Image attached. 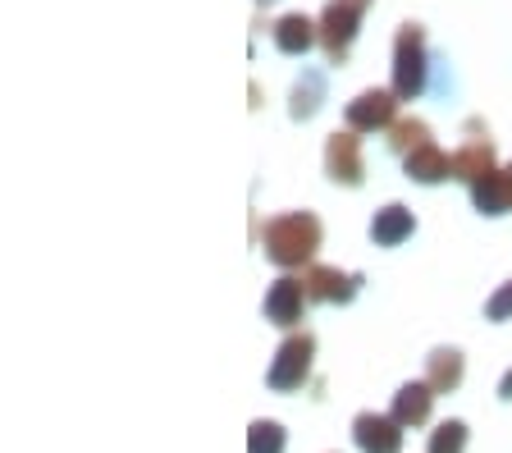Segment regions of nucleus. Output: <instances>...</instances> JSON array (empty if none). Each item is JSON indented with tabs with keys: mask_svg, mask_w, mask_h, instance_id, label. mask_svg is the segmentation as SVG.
Wrapping results in <instances>:
<instances>
[{
	"mask_svg": "<svg viewBox=\"0 0 512 453\" xmlns=\"http://www.w3.org/2000/svg\"><path fill=\"white\" fill-rule=\"evenodd\" d=\"M261 243H266V257L275 266H302L320 248V220L311 211H284V216L266 220Z\"/></svg>",
	"mask_w": 512,
	"mask_h": 453,
	"instance_id": "obj_1",
	"label": "nucleus"
},
{
	"mask_svg": "<svg viewBox=\"0 0 512 453\" xmlns=\"http://www.w3.org/2000/svg\"><path fill=\"white\" fill-rule=\"evenodd\" d=\"M426 87V28L421 23H403L394 42V97L412 101Z\"/></svg>",
	"mask_w": 512,
	"mask_h": 453,
	"instance_id": "obj_2",
	"label": "nucleus"
},
{
	"mask_svg": "<svg viewBox=\"0 0 512 453\" xmlns=\"http://www.w3.org/2000/svg\"><path fill=\"white\" fill-rule=\"evenodd\" d=\"M366 5H371V0H330V5H325V14H320V42H325V51H330L334 65L348 55V46H352V37H357V23H362Z\"/></svg>",
	"mask_w": 512,
	"mask_h": 453,
	"instance_id": "obj_3",
	"label": "nucleus"
},
{
	"mask_svg": "<svg viewBox=\"0 0 512 453\" xmlns=\"http://www.w3.org/2000/svg\"><path fill=\"white\" fill-rule=\"evenodd\" d=\"M311 353H316V339L311 335L284 339L279 353H275V362H270V389H279V394H284V389H298L311 371Z\"/></svg>",
	"mask_w": 512,
	"mask_h": 453,
	"instance_id": "obj_4",
	"label": "nucleus"
},
{
	"mask_svg": "<svg viewBox=\"0 0 512 453\" xmlns=\"http://www.w3.org/2000/svg\"><path fill=\"white\" fill-rule=\"evenodd\" d=\"M398 97L389 92V87H371V92H362L357 101H348V129L352 133H375V129H394L398 119Z\"/></svg>",
	"mask_w": 512,
	"mask_h": 453,
	"instance_id": "obj_5",
	"label": "nucleus"
},
{
	"mask_svg": "<svg viewBox=\"0 0 512 453\" xmlns=\"http://www.w3.org/2000/svg\"><path fill=\"white\" fill-rule=\"evenodd\" d=\"M325 170H330L334 184H348V188L362 184V142H357L352 129L330 133V142H325Z\"/></svg>",
	"mask_w": 512,
	"mask_h": 453,
	"instance_id": "obj_6",
	"label": "nucleus"
},
{
	"mask_svg": "<svg viewBox=\"0 0 512 453\" xmlns=\"http://www.w3.org/2000/svg\"><path fill=\"white\" fill-rule=\"evenodd\" d=\"M307 284V298L316 302H352L357 289H362V275H348V270H334V266H311L302 275Z\"/></svg>",
	"mask_w": 512,
	"mask_h": 453,
	"instance_id": "obj_7",
	"label": "nucleus"
},
{
	"mask_svg": "<svg viewBox=\"0 0 512 453\" xmlns=\"http://www.w3.org/2000/svg\"><path fill=\"white\" fill-rule=\"evenodd\" d=\"M352 435H357L362 453H398V444H403V426L394 417H380V412H362L352 421Z\"/></svg>",
	"mask_w": 512,
	"mask_h": 453,
	"instance_id": "obj_8",
	"label": "nucleus"
},
{
	"mask_svg": "<svg viewBox=\"0 0 512 453\" xmlns=\"http://www.w3.org/2000/svg\"><path fill=\"white\" fill-rule=\"evenodd\" d=\"M302 307H307V284L293 280V275H284V280L270 284L266 293V316L275 325H298L302 321Z\"/></svg>",
	"mask_w": 512,
	"mask_h": 453,
	"instance_id": "obj_9",
	"label": "nucleus"
},
{
	"mask_svg": "<svg viewBox=\"0 0 512 453\" xmlns=\"http://www.w3.org/2000/svg\"><path fill=\"white\" fill-rule=\"evenodd\" d=\"M490 174H499V170H494V147H490V138H471L467 147L453 151V179H467V184L476 188L480 179H490Z\"/></svg>",
	"mask_w": 512,
	"mask_h": 453,
	"instance_id": "obj_10",
	"label": "nucleus"
},
{
	"mask_svg": "<svg viewBox=\"0 0 512 453\" xmlns=\"http://www.w3.org/2000/svg\"><path fill=\"white\" fill-rule=\"evenodd\" d=\"M407 179H416V184H439V179H453V156H448V151H439L435 142H426V147H416L412 156H407Z\"/></svg>",
	"mask_w": 512,
	"mask_h": 453,
	"instance_id": "obj_11",
	"label": "nucleus"
},
{
	"mask_svg": "<svg viewBox=\"0 0 512 453\" xmlns=\"http://www.w3.org/2000/svg\"><path fill=\"white\" fill-rule=\"evenodd\" d=\"M412 229H416V216L398 202L384 206V211H375V220H371V238L380 243V248H398L403 238H412Z\"/></svg>",
	"mask_w": 512,
	"mask_h": 453,
	"instance_id": "obj_12",
	"label": "nucleus"
},
{
	"mask_svg": "<svg viewBox=\"0 0 512 453\" xmlns=\"http://www.w3.org/2000/svg\"><path fill=\"white\" fill-rule=\"evenodd\" d=\"M320 37V23H311L307 14H284V19L275 23V46L284 55H302L311 51V42Z\"/></svg>",
	"mask_w": 512,
	"mask_h": 453,
	"instance_id": "obj_13",
	"label": "nucleus"
},
{
	"mask_svg": "<svg viewBox=\"0 0 512 453\" xmlns=\"http://www.w3.org/2000/svg\"><path fill=\"white\" fill-rule=\"evenodd\" d=\"M430 403H435V389L426 380H416V385H403L394 399V421L398 426H421L430 417Z\"/></svg>",
	"mask_w": 512,
	"mask_h": 453,
	"instance_id": "obj_14",
	"label": "nucleus"
},
{
	"mask_svg": "<svg viewBox=\"0 0 512 453\" xmlns=\"http://www.w3.org/2000/svg\"><path fill=\"white\" fill-rule=\"evenodd\" d=\"M426 385L439 389V394H448V389L462 385V353H458V348H435V353H430Z\"/></svg>",
	"mask_w": 512,
	"mask_h": 453,
	"instance_id": "obj_15",
	"label": "nucleus"
},
{
	"mask_svg": "<svg viewBox=\"0 0 512 453\" xmlns=\"http://www.w3.org/2000/svg\"><path fill=\"white\" fill-rule=\"evenodd\" d=\"M471 197H476V206L485 216H503L512 206V188H508V179H503V170L490 174V179H480V184L471 188Z\"/></svg>",
	"mask_w": 512,
	"mask_h": 453,
	"instance_id": "obj_16",
	"label": "nucleus"
},
{
	"mask_svg": "<svg viewBox=\"0 0 512 453\" xmlns=\"http://www.w3.org/2000/svg\"><path fill=\"white\" fill-rule=\"evenodd\" d=\"M389 133H394V138H389V147L403 151V156H412L416 147H426V142H430V129L421 124V119H398Z\"/></svg>",
	"mask_w": 512,
	"mask_h": 453,
	"instance_id": "obj_17",
	"label": "nucleus"
},
{
	"mask_svg": "<svg viewBox=\"0 0 512 453\" xmlns=\"http://www.w3.org/2000/svg\"><path fill=\"white\" fill-rule=\"evenodd\" d=\"M467 449V426L462 421H444V426H435V435H430V453H462Z\"/></svg>",
	"mask_w": 512,
	"mask_h": 453,
	"instance_id": "obj_18",
	"label": "nucleus"
},
{
	"mask_svg": "<svg viewBox=\"0 0 512 453\" xmlns=\"http://www.w3.org/2000/svg\"><path fill=\"white\" fill-rule=\"evenodd\" d=\"M247 453H284V431H279V421H256L252 440H247Z\"/></svg>",
	"mask_w": 512,
	"mask_h": 453,
	"instance_id": "obj_19",
	"label": "nucleus"
},
{
	"mask_svg": "<svg viewBox=\"0 0 512 453\" xmlns=\"http://www.w3.org/2000/svg\"><path fill=\"white\" fill-rule=\"evenodd\" d=\"M316 106H320V78L316 74H307L298 87H293V119H307V115H316Z\"/></svg>",
	"mask_w": 512,
	"mask_h": 453,
	"instance_id": "obj_20",
	"label": "nucleus"
},
{
	"mask_svg": "<svg viewBox=\"0 0 512 453\" xmlns=\"http://www.w3.org/2000/svg\"><path fill=\"white\" fill-rule=\"evenodd\" d=\"M485 316H490V321H508V316H512V280L503 284L490 302H485Z\"/></svg>",
	"mask_w": 512,
	"mask_h": 453,
	"instance_id": "obj_21",
	"label": "nucleus"
},
{
	"mask_svg": "<svg viewBox=\"0 0 512 453\" xmlns=\"http://www.w3.org/2000/svg\"><path fill=\"white\" fill-rule=\"evenodd\" d=\"M499 394H503V399H512V371H508V376H503V385H499Z\"/></svg>",
	"mask_w": 512,
	"mask_h": 453,
	"instance_id": "obj_22",
	"label": "nucleus"
},
{
	"mask_svg": "<svg viewBox=\"0 0 512 453\" xmlns=\"http://www.w3.org/2000/svg\"><path fill=\"white\" fill-rule=\"evenodd\" d=\"M503 179H508V188H512V165H508V170H503Z\"/></svg>",
	"mask_w": 512,
	"mask_h": 453,
	"instance_id": "obj_23",
	"label": "nucleus"
}]
</instances>
